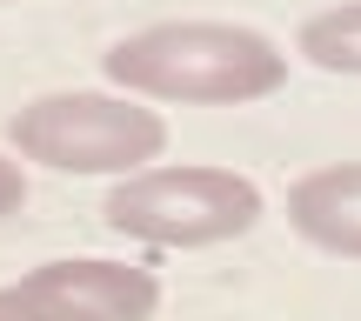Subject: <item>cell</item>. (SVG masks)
Wrapping results in <instances>:
<instances>
[{"label":"cell","instance_id":"obj_2","mask_svg":"<svg viewBox=\"0 0 361 321\" xmlns=\"http://www.w3.org/2000/svg\"><path fill=\"white\" fill-rule=\"evenodd\" d=\"M101 221L147 248H221L261 221V188L234 167H141L107 188Z\"/></svg>","mask_w":361,"mask_h":321},{"label":"cell","instance_id":"obj_3","mask_svg":"<svg viewBox=\"0 0 361 321\" xmlns=\"http://www.w3.org/2000/svg\"><path fill=\"white\" fill-rule=\"evenodd\" d=\"M20 161L54 174H141L168 147V121L134 94H40L7 121Z\"/></svg>","mask_w":361,"mask_h":321},{"label":"cell","instance_id":"obj_4","mask_svg":"<svg viewBox=\"0 0 361 321\" xmlns=\"http://www.w3.org/2000/svg\"><path fill=\"white\" fill-rule=\"evenodd\" d=\"M161 301L134 261H40L0 288V321H147Z\"/></svg>","mask_w":361,"mask_h":321},{"label":"cell","instance_id":"obj_6","mask_svg":"<svg viewBox=\"0 0 361 321\" xmlns=\"http://www.w3.org/2000/svg\"><path fill=\"white\" fill-rule=\"evenodd\" d=\"M301 61L322 74H361V7H328L301 27Z\"/></svg>","mask_w":361,"mask_h":321},{"label":"cell","instance_id":"obj_5","mask_svg":"<svg viewBox=\"0 0 361 321\" xmlns=\"http://www.w3.org/2000/svg\"><path fill=\"white\" fill-rule=\"evenodd\" d=\"M288 228L308 248L341 261H361V161L314 167L288 188Z\"/></svg>","mask_w":361,"mask_h":321},{"label":"cell","instance_id":"obj_1","mask_svg":"<svg viewBox=\"0 0 361 321\" xmlns=\"http://www.w3.org/2000/svg\"><path fill=\"white\" fill-rule=\"evenodd\" d=\"M101 67L121 94L174 107H241V101H268L288 80V54L241 20L141 27V34H121L101 54Z\"/></svg>","mask_w":361,"mask_h":321},{"label":"cell","instance_id":"obj_7","mask_svg":"<svg viewBox=\"0 0 361 321\" xmlns=\"http://www.w3.org/2000/svg\"><path fill=\"white\" fill-rule=\"evenodd\" d=\"M20 201H27V174H20V161L0 155V221L20 214Z\"/></svg>","mask_w":361,"mask_h":321}]
</instances>
